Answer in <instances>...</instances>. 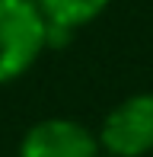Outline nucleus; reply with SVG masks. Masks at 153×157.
I'll use <instances>...</instances> for the list:
<instances>
[{
  "instance_id": "f03ea898",
  "label": "nucleus",
  "mask_w": 153,
  "mask_h": 157,
  "mask_svg": "<svg viewBox=\"0 0 153 157\" xmlns=\"http://www.w3.org/2000/svg\"><path fill=\"white\" fill-rule=\"evenodd\" d=\"M99 147L112 157H147L153 151V93H134L115 106L99 128Z\"/></svg>"
},
{
  "instance_id": "7ed1b4c3",
  "label": "nucleus",
  "mask_w": 153,
  "mask_h": 157,
  "mask_svg": "<svg viewBox=\"0 0 153 157\" xmlns=\"http://www.w3.org/2000/svg\"><path fill=\"white\" fill-rule=\"evenodd\" d=\"M99 138L73 119H41L19 141V157H99Z\"/></svg>"
},
{
  "instance_id": "f257e3e1",
  "label": "nucleus",
  "mask_w": 153,
  "mask_h": 157,
  "mask_svg": "<svg viewBox=\"0 0 153 157\" xmlns=\"http://www.w3.org/2000/svg\"><path fill=\"white\" fill-rule=\"evenodd\" d=\"M48 48V23L35 0H0V83L32 67Z\"/></svg>"
},
{
  "instance_id": "20e7f679",
  "label": "nucleus",
  "mask_w": 153,
  "mask_h": 157,
  "mask_svg": "<svg viewBox=\"0 0 153 157\" xmlns=\"http://www.w3.org/2000/svg\"><path fill=\"white\" fill-rule=\"evenodd\" d=\"M35 3L45 16L48 29H64L73 35L76 29L99 19L112 0H35Z\"/></svg>"
}]
</instances>
